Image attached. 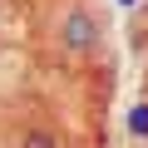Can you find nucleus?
<instances>
[{"mask_svg":"<svg viewBox=\"0 0 148 148\" xmlns=\"http://www.w3.org/2000/svg\"><path fill=\"white\" fill-rule=\"evenodd\" d=\"M123 123H128V138L133 143H148V99H133L128 114H123Z\"/></svg>","mask_w":148,"mask_h":148,"instance_id":"f03ea898","label":"nucleus"},{"mask_svg":"<svg viewBox=\"0 0 148 148\" xmlns=\"http://www.w3.org/2000/svg\"><path fill=\"white\" fill-rule=\"evenodd\" d=\"M49 45L69 59H114L109 54V15L94 0H64L49 20Z\"/></svg>","mask_w":148,"mask_h":148,"instance_id":"f257e3e1","label":"nucleus"}]
</instances>
